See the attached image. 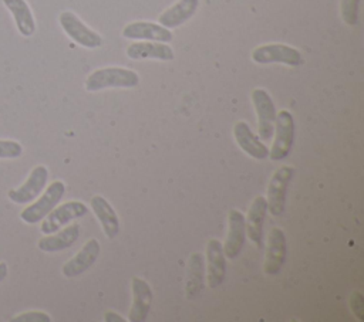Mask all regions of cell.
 I'll use <instances>...</instances> for the list:
<instances>
[{
    "label": "cell",
    "mask_w": 364,
    "mask_h": 322,
    "mask_svg": "<svg viewBox=\"0 0 364 322\" xmlns=\"http://www.w3.org/2000/svg\"><path fill=\"white\" fill-rule=\"evenodd\" d=\"M139 82L135 71L121 67H107L91 72L85 79V89L97 92L105 88H134Z\"/></svg>",
    "instance_id": "6da1fadb"
},
{
    "label": "cell",
    "mask_w": 364,
    "mask_h": 322,
    "mask_svg": "<svg viewBox=\"0 0 364 322\" xmlns=\"http://www.w3.org/2000/svg\"><path fill=\"white\" fill-rule=\"evenodd\" d=\"M65 193V184L61 180H54L40 196V199L28 204L21 213L20 218L27 224H36L41 221L63 199Z\"/></svg>",
    "instance_id": "7a4b0ae2"
},
{
    "label": "cell",
    "mask_w": 364,
    "mask_h": 322,
    "mask_svg": "<svg viewBox=\"0 0 364 322\" xmlns=\"http://www.w3.org/2000/svg\"><path fill=\"white\" fill-rule=\"evenodd\" d=\"M274 140L273 146L269 150V157L272 160H283L291 150L293 142H294V119L293 115L283 109L276 115L274 121Z\"/></svg>",
    "instance_id": "3957f363"
},
{
    "label": "cell",
    "mask_w": 364,
    "mask_h": 322,
    "mask_svg": "<svg viewBox=\"0 0 364 322\" xmlns=\"http://www.w3.org/2000/svg\"><path fill=\"white\" fill-rule=\"evenodd\" d=\"M294 176V167L291 166H282L279 167L267 187V210L270 211L272 216H282L284 213V206H286V197H287V189Z\"/></svg>",
    "instance_id": "277c9868"
},
{
    "label": "cell",
    "mask_w": 364,
    "mask_h": 322,
    "mask_svg": "<svg viewBox=\"0 0 364 322\" xmlns=\"http://www.w3.org/2000/svg\"><path fill=\"white\" fill-rule=\"evenodd\" d=\"M252 102L257 115V132L259 139L270 140L273 136L274 121H276V106L267 91L256 88L252 91Z\"/></svg>",
    "instance_id": "5b68a950"
},
{
    "label": "cell",
    "mask_w": 364,
    "mask_h": 322,
    "mask_svg": "<svg viewBox=\"0 0 364 322\" xmlns=\"http://www.w3.org/2000/svg\"><path fill=\"white\" fill-rule=\"evenodd\" d=\"M88 213V207L82 201L71 200L55 206L44 218L40 226L43 234H53L58 231L64 224L70 223L71 220L80 218Z\"/></svg>",
    "instance_id": "8992f818"
},
{
    "label": "cell",
    "mask_w": 364,
    "mask_h": 322,
    "mask_svg": "<svg viewBox=\"0 0 364 322\" xmlns=\"http://www.w3.org/2000/svg\"><path fill=\"white\" fill-rule=\"evenodd\" d=\"M58 20L65 34L78 45L85 48H98L102 45V37L87 27L73 11H63Z\"/></svg>",
    "instance_id": "52a82bcc"
},
{
    "label": "cell",
    "mask_w": 364,
    "mask_h": 322,
    "mask_svg": "<svg viewBox=\"0 0 364 322\" xmlns=\"http://www.w3.org/2000/svg\"><path fill=\"white\" fill-rule=\"evenodd\" d=\"M252 60L256 64L280 62L290 67H297L301 62V54L299 50L286 44H264L252 51Z\"/></svg>",
    "instance_id": "ba28073f"
},
{
    "label": "cell",
    "mask_w": 364,
    "mask_h": 322,
    "mask_svg": "<svg viewBox=\"0 0 364 322\" xmlns=\"http://www.w3.org/2000/svg\"><path fill=\"white\" fill-rule=\"evenodd\" d=\"M47 180H48V169L43 165H38L30 172L28 177L23 184L17 189L9 190L7 196L13 203H17V204L30 203L40 196V193L44 190L47 184Z\"/></svg>",
    "instance_id": "9c48e42d"
},
{
    "label": "cell",
    "mask_w": 364,
    "mask_h": 322,
    "mask_svg": "<svg viewBox=\"0 0 364 322\" xmlns=\"http://www.w3.org/2000/svg\"><path fill=\"white\" fill-rule=\"evenodd\" d=\"M287 252L284 231L279 227H273L267 235V248L263 264V271L267 275H276L284 265Z\"/></svg>",
    "instance_id": "30bf717a"
},
{
    "label": "cell",
    "mask_w": 364,
    "mask_h": 322,
    "mask_svg": "<svg viewBox=\"0 0 364 322\" xmlns=\"http://www.w3.org/2000/svg\"><path fill=\"white\" fill-rule=\"evenodd\" d=\"M226 278V257L222 243L210 238L206 244V279L209 288L219 287Z\"/></svg>",
    "instance_id": "8fae6325"
},
{
    "label": "cell",
    "mask_w": 364,
    "mask_h": 322,
    "mask_svg": "<svg viewBox=\"0 0 364 322\" xmlns=\"http://www.w3.org/2000/svg\"><path fill=\"white\" fill-rule=\"evenodd\" d=\"M228 223H229V231L223 247V252L226 258L235 260L243 245H245V238H246V224H245V216L239 211L232 209L228 214Z\"/></svg>",
    "instance_id": "7c38bea8"
},
{
    "label": "cell",
    "mask_w": 364,
    "mask_h": 322,
    "mask_svg": "<svg viewBox=\"0 0 364 322\" xmlns=\"http://www.w3.org/2000/svg\"><path fill=\"white\" fill-rule=\"evenodd\" d=\"M122 35L129 40H145L158 43H171L173 38L169 28L151 21L129 23L124 27Z\"/></svg>",
    "instance_id": "4fadbf2b"
},
{
    "label": "cell",
    "mask_w": 364,
    "mask_h": 322,
    "mask_svg": "<svg viewBox=\"0 0 364 322\" xmlns=\"http://www.w3.org/2000/svg\"><path fill=\"white\" fill-rule=\"evenodd\" d=\"M132 288V305L128 313L129 322H144L148 318L152 304V289L146 281L134 277L131 281Z\"/></svg>",
    "instance_id": "5bb4252c"
},
{
    "label": "cell",
    "mask_w": 364,
    "mask_h": 322,
    "mask_svg": "<svg viewBox=\"0 0 364 322\" xmlns=\"http://www.w3.org/2000/svg\"><path fill=\"white\" fill-rule=\"evenodd\" d=\"M98 255H100V243H98V240L97 238L88 240L82 245V248L71 260H68L63 265V268H61L63 275L67 277V278H74V277L81 275L90 267L94 265Z\"/></svg>",
    "instance_id": "9a60e30c"
},
{
    "label": "cell",
    "mask_w": 364,
    "mask_h": 322,
    "mask_svg": "<svg viewBox=\"0 0 364 322\" xmlns=\"http://www.w3.org/2000/svg\"><path fill=\"white\" fill-rule=\"evenodd\" d=\"M233 135L239 148L249 156L263 160L269 156V149L262 140L252 132L250 126L245 121H239L233 126Z\"/></svg>",
    "instance_id": "2e32d148"
},
{
    "label": "cell",
    "mask_w": 364,
    "mask_h": 322,
    "mask_svg": "<svg viewBox=\"0 0 364 322\" xmlns=\"http://www.w3.org/2000/svg\"><path fill=\"white\" fill-rule=\"evenodd\" d=\"M127 55L131 60L154 58L159 61H171L175 57L173 50L166 43H158V41L132 43L127 47Z\"/></svg>",
    "instance_id": "e0dca14e"
},
{
    "label": "cell",
    "mask_w": 364,
    "mask_h": 322,
    "mask_svg": "<svg viewBox=\"0 0 364 322\" xmlns=\"http://www.w3.org/2000/svg\"><path fill=\"white\" fill-rule=\"evenodd\" d=\"M199 0H178L173 6L162 11L158 17L161 26L166 28H176L186 23L198 10Z\"/></svg>",
    "instance_id": "ac0fdd59"
},
{
    "label": "cell",
    "mask_w": 364,
    "mask_h": 322,
    "mask_svg": "<svg viewBox=\"0 0 364 322\" xmlns=\"http://www.w3.org/2000/svg\"><path fill=\"white\" fill-rule=\"evenodd\" d=\"M91 209L94 214L97 216L105 235L108 238H114L119 233V220L114 210V207L109 204V201L102 196H92L91 197Z\"/></svg>",
    "instance_id": "d6986e66"
},
{
    "label": "cell",
    "mask_w": 364,
    "mask_h": 322,
    "mask_svg": "<svg viewBox=\"0 0 364 322\" xmlns=\"http://www.w3.org/2000/svg\"><path fill=\"white\" fill-rule=\"evenodd\" d=\"M267 213V201L263 196H257L250 207L247 217L245 218L246 234L249 238L259 247H262V235H263V223Z\"/></svg>",
    "instance_id": "ffe728a7"
},
{
    "label": "cell",
    "mask_w": 364,
    "mask_h": 322,
    "mask_svg": "<svg viewBox=\"0 0 364 322\" xmlns=\"http://www.w3.org/2000/svg\"><path fill=\"white\" fill-rule=\"evenodd\" d=\"M80 237V226L70 224L61 231H55L53 234H44L43 238L38 240L37 247L44 252H55L71 247Z\"/></svg>",
    "instance_id": "44dd1931"
},
{
    "label": "cell",
    "mask_w": 364,
    "mask_h": 322,
    "mask_svg": "<svg viewBox=\"0 0 364 322\" xmlns=\"http://www.w3.org/2000/svg\"><path fill=\"white\" fill-rule=\"evenodd\" d=\"M205 282V261L200 252H193L188 261V275L185 294L188 299H195L203 289Z\"/></svg>",
    "instance_id": "7402d4cb"
},
{
    "label": "cell",
    "mask_w": 364,
    "mask_h": 322,
    "mask_svg": "<svg viewBox=\"0 0 364 322\" xmlns=\"http://www.w3.org/2000/svg\"><path fill=\"white\" fill-rule=\"evenodd\" d=\"M3 4L11 13L18 33L24 37H31L36 31V21L28 3L26 0H3Z\"/></svg>",
    "instance_id": "603a6c76"
},
{
    "label": "cell",
    "mask_w": 364,
    "mask_h": 322,
    "mask_svg": "<svg viewBox=\"0 0 364 322\" xmlns=\"http://www.w3.org/2000/svg\"><path fill=\"white\" fill-rule=\"evenodd\" d=\"M358 4L360 0H341V17L346 24L355 26L358 21Z\"/></svg>",
    "instance_id": "cb8c5ba5"
},
{
    "label": "cell",
    "mask_w": 364,
    "mask_h": 322,
    "mask_svg": "<svg viewBox=\"0 0 364 322\" xmlns=\"http://www.w3.org/2000/svg\"><path fill=\"white\" fill-rule=\"evenodd\" d=\"M23 153V146L16 140L0 139V159H16Z\"/></svg>",
    "instance_id": "d4e9b609"
},
{
    "label": "cell",
    "mask_w": 364,
    "mask_h": 322,
    "mask_svg": "<svg viewBox=\"0 0 364 322\" xmlns=\"http://www.w3.org/2000/svg\"><path fill=\"white\" fill-rule=\"evenodd\" d=\"M11 322H51V318L48 313L41 311H28L13 316Z\"/></svg>",
    "instance_id": "484cf974"
},
{
    "label": "cell",
    "mask_w": 364,
    "mask_h": 322,
    "mask_svg": "<svg viewBox=\"0 0 364 322\" xmlns=\"http://www.w3.org/2000/svg\"><path fill=\"white\" fill-rule=\"evenodd\" d=\"M350 306L358 321H364V298L361 292H353L350 298Z\"/></svg>",
    "instance_id": "4316f807"
},
{
    "label": "cell",
    "mask_w": 364,
    "mask_h": 322,
    "mask_svg": "<svg viewBox=\"0 0 364 322\" xmlns=\"http://www.w3.org/2000/svg\"><path fill=\"white\" fill-rule=\"evenodd\" d=\"M104 321L105 322H124L125 319L122 316H119L118 313H115V312H107L104 315Z\"/></svg>",
    "instance_id": "83f0119b"
},
{
    "label": "cell",
    "mask_w": 364,
    "mask_h": 322,
    "mask_svg": "<svg viewBox=\"0 0 364 322\" xmlns=\"http://www.w3.org/2000/svg\"><path fill=\"white\" fill-rule=\"evenodd\" d=\"M7 274H9V268H7V264L0 261V282L4 281L7 278Z\"/></svg>",
    "instance_id": "f1b7e54d"
}]
</instances>
